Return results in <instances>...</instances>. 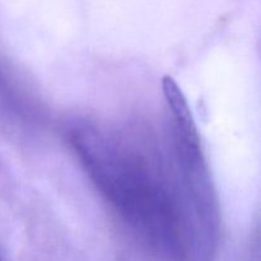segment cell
<instances>
[{"instance_id": "cell-1", "label": "cell", "mask_w": 261, "mask_h": 261, "mask_svg": "<svg viewBox=\"0 0 261 261\" xmlns=\"http://www.w3.org/2000/svg\"><path fill=\"white\" fill-rule=\"evenodd\" d=\"M162 89L168 107L173 115L177 130L181 138L191 150L199 153L200 149V139H199L198 129L194 122L193 114L189 107L188 99L182 93L175 79L170 75H165L162 79Z\"/></svg>"}]
</instances>
